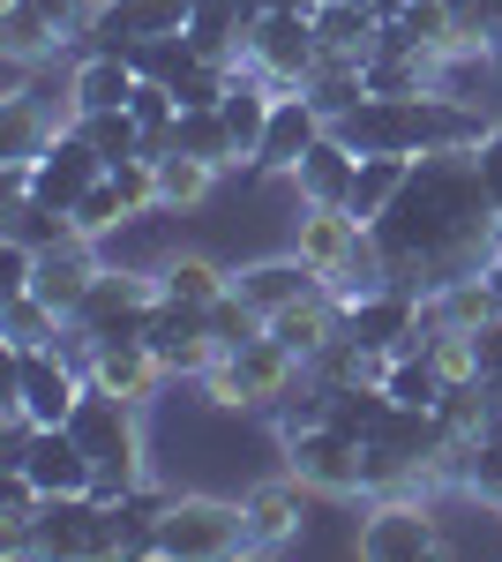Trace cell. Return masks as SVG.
Instances as JSON below:
<instances>
[{
  "label": "cell",
  "mask_w": 502,
  "mask_h": 562,
  "mask_svg": "<svg viewBox=\"0 0 502 562\" xmlns=\"http://www.w3.org/2000/svg\"><path fill=\"white\" fill-rule=\"evenodd\" d=\"M68 435L83 442V458L98 465V487L90 495L121 503L135 480H150V465H143V405L113 397L105 383H83L76 413H68Z\"/></svg>",
  "instance_id": "2"
},
{
  "label": "cell",
  "mask_w": 502,
  "mask_h": 562,
  "mask_svg": "<svg viewBox=\"0 0 502 562\" xmlns=\"http://www.w3.org/2000/svg\"><path fill=\"white\" fill-rule=\"evenodd\" d=\"M248 8V23H263V15H293V8H315V0H241Z\"/></svg>",
  "instance_id": "45"
},
{
  "label": "cell",
  "mask_w": 502,
  "mask_h": 562,
  "mask_svg": "<svg viewBox=\"0 0 502 562\" xmlns=\"http://www.w3.org/2000/svg\"><path fill=\"white\" fill-rule=\"evenodd\" d=\"M113 510H121V532H127V562H143V555H150V540H158V525H166V510H172V487L135 480Z\"/></svg>",
  "instance_id": "34"
},
{
  "label": "cell",
  "mask_w": 502,
  "mask_h": 562,
  "mask_svg": "<svg viewBox=\"0 0 502 562\" xmlns=\"http://www.w3.org/2000/svg\"><path fill=\"white\" fill-rule=\"evenodd\" d=\"M413 180V158H398V150H368L360 158V173H353V195H345V211L360 217V225H376L390 203H398V188Z\"/></svg>",
  "instance_id": "28"
},
{
  "label": "cell",
  "mask_w": 502,
  "mask_h": 562,
  "mask_svg": "<svg viewBox=\"0 0 502 562\" xmlns=\"http://www.w3.org/2000/svg\"><path fill=\"white\" fill-rule=\"evenodd\" d=\"M53 135H60V121H45L31 90L0 98V166H31V158H38Z\"/></svg>",
  "instance_id": "30"
},
{
  "label": "cell",
  "mask_w": 502,
  "mask_h": 562,
  "mask_svg": "<svg viewBox=\"0 0 502 562\" xmlns=\"http://www.w3.org/2000/svg\"><path fill=\"white\" fill-rule=\"evenodd\" d=\"M76 128L90 135V150H98L105 166L143 150V128H135V113H127V105H121V113H76Z\"/></svg>",
  "instance_id": "39"
},
{
  "label": "cell",
  "mask_w": 502,
  "mask_h": 562,
  "mask_svg": "<svg viewBox=\"0 0 502 562\" xmlns=\"http://www.w3.org/2000/svg\"><path fill=\"white\" fill-rule=\"evenodd\" d=\"M45 23L60 31V45H76V38H90V23H98V0H31Z\"/></svg>",
  "instance_id": "42"
},
{
  "label": "cell",
  "mask_w": 502,
  "mask_h": 562,
  "mask_svg": "<svg viewBox=\"0 0 502 562\" xmlns=\"http://www.w3.org/2000/svg\"><path fill=\"white\" fill-rule=\"evenodd\" d=\"M158 562H225V555H248V518L241 503L225 495H172L166 525L150 540Z\"/></svg>",
  "instance_id": "6"
},
{
  "label": "cell",
  "mask_w": 502,
  "mask_h": 562,
  "mask_svg": "<svg viewBox=\"0 0 502 562\" xmlns=\"http://www.w3.org/2000/svg\"><path fill=\"white\" fill-rule=\"evenodd\" d=\"M480 278H488V293H495V307H502V240H495V256H488V270H480Z\"/></svg>",
  "instance_id": "46"
},
{
  "label": "cell",
  "mask_w": 502,
  "mask_h": 562,
  "mask_svg": "<svg viewBox=\"0 0 502 562\" xmlns=\"http://www.w3.org/2000/svg\"><path fill=\"white\" fill-rule=\"evenodd\" d=\"M210 180H217V166L188 158V150H158V211H196Z\"/></svg>",
  "instance_id": "36"
},
{
  "label": "cell",
  "mask_w": 502,
  "mask_h": 562,
  "mask_svg": "<svg viewBox=\"0 0 502 562\" xmlns=\"http://www.w3.org/2000/svg\"><path fill=\"white\" fill-rule=\"evenodd\" d=\"M382 390L398 397V405H420V413H435L443 405V390H450V375L427 360V352H390V368H382Z\"/></svg>",
  "instance_id": "35"
},
{
  "label": "cell",
  "mask_w": 502,
  "mask_h": 562,
  "mask_svg": "<svg viewBox=\"0 0 502 562\" xmlns=\"http://www.w3.org/2000/svg\"><path fill=\"white\" fill-rule=\"evenodd\" d=\"M166 150H188V158H203V166H217V173H248V166H241V150H233V128H225V113H217V105H188Z\"/></svg>",
  "instance_id": "29"
},
{
  "label": "cell",
  "mask_w": 502,
  "mask_h": 562,
  "mask_svg": "<svg viewBox=\"0 0 502 562\" xmlns=\"http://www.w3.org/2000/svg\"><path fill=\"white\" fill-rule=\"evenodd\" d=\"M23 473L38 480L45 495H90V487H98V465L83 458V442H76L68 428H38L31 458H23Z\"/></svg>",
  "instance_id": "22"
},
{
  "label": "cell",
  "mask_w": 502,
  "mask_h": 562,
  "mask_svg": "<svg viewBox=\"0 0 502 562\" xmlns=\"http://www.w3.org/2000/svg\"><path fill=\"white\" fill-rule=\"evenodd\" d=\"M472 158H480V180H488V195H495V211H502V121L488 128V143H480Z\"/></svg>",
  "instance_id": "44"
},
{
  "label": "cell",
  "mask_w": 502,
  "mask_h": 562,
  "mask_svg": "<svg viewBox=\"0 0 502 562\" xmlns=\"http://www.w3.org/2000/svg\"><path fill=\"white\" fill-rule=\"evenodd\" d=\"M127 113H135V128H143V150L158 158L172 143V128H180V98H172L166 83H143L135 98H127Z\"/></svg>",
  "instance_id": "38"
},
{
  "label": "cell",
  "mask_w": 502,
  "mask_h": 562,
  "mask_svg": "<svg viewBox=\"0 0 502 562\" xmlns=\"http://www.w3.org/2000/svg\"><path fill=\"white\" fill-rule=\"evenodd\" d=\"M353 555H368V562H420V555H443V518H435L427 487L368 495L360 532H353Z\"/></svg>",
  "instance_id": "7"
},
{
  "label": "cell",
  "mask_w": 502,
  "mask_h": 562,
  "mask_svg": "<svg viewBox=\"0 0 502 562\" xmlns=\"http://www.w3.org/2000/svg\"><path fill=\"white\" fill-rule=\"evenodd\" d=\"M90 278H98V240H60V248H45L38 256V278H31V293L45 307H60V315H76L90 293Z\"/></svg>",
  "instance_id": "23"
},
{
  "label": "cell",
  "mask_w": 502,
  "mask_h": 562,
  "mask_svg": "<svg viewBox=\"0 0 502 562\" xmlns=\"http://www.w3.org/2000/svg\"><path fill=\"white\" fill-rule=\"evenodd\" d=\"M127 60H135V76H143V83H172V76H180V68L196 60V45H188V31H172V38H150V45H135Z\"/></svg>",
  "instance_id": "41"
},
{
  "label": "cell",
  "mask_w": 502,
  "mask_h": 562,
  "mask_svg": "<svg viewBox=\"0 0 502 562\" xmlns=\"http://www.w3.org/2000/svg\"><path fill=\"white\" fill-rule=\"evenodd\" d=\"M135 90H143L135 60L98 45V53H83V60H76V76H68V121H76V113H121Z\"/></svg>",
  "instance_id": "20"
},
{
  "label": "cell",
  "mask_w": 502,
  "mask_h": 562,
  "mask_svg": "<svg viewBox=\"0 0 502 562\" xmlns=\"http://www.w3.org/2000/svg\"><path fill=\"white\" fill-rule=\"evenodd\" d=\"M76 225H83L90 240H105V233H121V225H135V211H127V195L113 188V173L90 188L83 203H76Z\"/></svg>",
  "instance_id": "40"
},
{
  "label": "cell",
  "mask_w": 502,
  "mask_h": 562,
  "mask_svg": "<svg viewBox=\"0 0 502 562\" xmlns=\"http://www.w3.org/2000/svg\"><path fill=\"white\" fill-rule=\"evenodd\" d=\"M31 278H38V248H23V240L0 233V301L8 293H31Z\"/></svg>",
  "instance_id": "43"
},
{
  "label": "cell",
  "mask_w": 502,
  "mask_h": 562,
  "mask_svg": "<svg viewBox=\"0 0 502 562\" xmlns=\"http://www.w3.org/2000/svg\"><path fill=\"white\" fill-rule=\"evenodd\" d=\"M368 233L390 262V285L435 301L443 285L488 270V256L502 240V211L472 150H427V158H413V180L398 188V203Z\"/></svg>",
  "instance_id": "1"
},
{
  "label": "cell",
  "mask_w": 502,
  "mask_h": 562,
  "mask_svg": "<svg viewBox=\"0 0 502 562\" xmlns=\"http://www.w3.org/2000/svg\"><path fill=\"white\" fill-rule=\"evenodd\" d=\"M98 180H105V158L90 150V135L76 128V121H68V128L53 135L38 158H31V195H38V203H53V211H76Z\"/></svg>",
  "instance_id": "9"
},
{
  "label": "cell",
  "mask_w": 502,
  "mask_h": 562,
  "mask_svg": "<svg viewBox=\"0 0 502 562\" xmlns=\"http://www.w3.org/2000/svg\"><path fill=\"white\" fill-rule=\"evenodd\" d=\"M315 285H323V270H308L293 248H286V256H263V262H241V270H233V293H241L255 315H278V307L308 301Z\"/></svg>",
  "instance_id": "19"
},
{
  "label": "cell",
  "mask_w": 502,
  "mask_h": 562,
  "mask_svg": "<svg viewBox=\"0 0 502 562\" xmlns=\"http://www.w3.org/2000/svg\"><path fill=\"white\" fill-rule=\"evenodd\" d=\"M270 338L293 352L300 368H315V360L345 338V301H331V293L315 285L308 301H293V307H278V315H270Z\"/></svg>",
  "instance_id": "18"
},
{
  "label": "cell",
  "mask_w": 502,
  "mask_h": 562,
  "mask_svg": "<svg viewBox=\"0 0 502 562\" xmlns=\"http://www.w3.org/2000/svg\"><path fill=\"white\" fill-rule=\"evenodd\" d=\"M270 105H278V90L255 76L248 60L233 68V90L217 98V113H225V128H233V150H241V166L255 158V143H263V128H270Z\"/></svg>",
  "instance_id": "26"
},
{
  "label": "cell",
  "mask_w": 502,
  "mask_h": 562,
  "mask_svg": "<svg viewBox=\"0 0 502 562\" xmlns=\"http://www.w3.org/2000/svg\"><path fill=\"white\" fill-rule=\"evenodd\" d=\"M53 53H68L60 45V31L45 23L31 0H0V60H23V68H38V60H53Z\"/></svg>",
  "instance_id": "31"
},
{
  "label": "cell",
  "mask_w": 502,
  "mask_h": 562,
  "mask_svg": "<svg viewBox=\"0 0 502 562\" xmlns=\"http://www.w3.org/2000/svg\"><path fill=\"white\" fill-rule=\"evenodd\" d=\"M225 285H233V270H217V262H210V256H188V248H180V256H166V262H158V293H166V301L210 307V301H217V293H225Z\"/></svg>",
  "instance_id": "33"
},
{
  "label": "cell",
  "mask_w": 502,
  "mask_h": 562,
  "mask_svg": "<svg viewBox=\"0 0 502 562\" xmlns=\"http://www.w3.org/2000/svg\"><path fill=\"white\" fill-rule=\"evenodd\" d=\"M345 338H360V346H376V352H413L427 338V301L405 293V285H382V293L345 307Z\"/></svg>",
  "instance_id": "13"
},
{
  "label": "cell",
  "mask_w": 502,
  "mask_h": 562,
  "mask_svg": "<svg viewBox=\"0 0 502 562\" xmlns=\"http://www.w3.org/2000/svg\"><path fill=\"white\" fill-rule=\"evenodd\" d=\"M188 15H196V0H98L90 38L105 45V53H135V45H150V38L188 31Z\"/></svg>",
  "instance_id": "15"
},
{
  "label": "cell",
  "mask_w": 502,
  "mask_h": 562,
  "mask_svg": "<svg viewBox=\"0 0 502 562\" xmlns=\"http://www.w3.org/2000/svg\"><path fill=\"white\" fill-rule=\"evenodd\" d=\"M308 98H315V113H323V121L353 113V105L368 98V76H360V60H323V68L308 76Z\"/></svg>",
  "instance_id": "37"
},
{
  "label": "cell",
  "mask_w": 502,
  "mask_h": 562,
  "mask_svg": "<svg viewBox=\"0 0 502 562\" xmlns=\"http://www.w3.org/2000/svg\"><path fill=\"white\" fill-rule=\"evenodd\" d=\"M90 383H105L113 397H127V405H150V397L172 383V368L158 360L150 338H105V346H90Z\"/></svg>",
  "instance_id": "16"
},
{
  "label": "cell",
  "mask_w": 502,
  "mask_h": 562,
  "mask_svg": "<svg viewBox=\"0 0 502 562\" xmlns=\"http://www.w3.org/2000/svg\"><path fill=\"white\" fill-rule=\"evenodd\" d=\"M360 240H368V225L345 211V203H300V225H293V256L308 270H323L331 278L337 262L360 256Z\"/></svg>",
  "instance_id": "17"
},
{
  "label": "cell",
  "mask_w": 502,
  "mask_h": 562,
  "mask_svg": "<svg viewBox=\"0 0 502 562\" xmlns=\"http://www.w3.org/2000/svg\"><path fill=\"white\" fill-rule=\"evenodd\" d=\"M143 338L158 346L172 375H188V383H203L210 368H217V338H210V307H188V301H166L150 307V323H143Z\"/></svg>",
  "instance_id": "12"
},
{
  "label": "cell",
  "mask_w": 502,
  "mask_h": 562,
  "mask_svg": "<svg viewBox=\"0 0 502 562\" xmlns=\"http://www.w3.org/2000/svg\"><path fill=\"white\" fill-rule=\"evenodd\" d=\"M8 352V346H0ZM83 360L68 346H31V352H8V375H0V413H23L38 428H68L76 397H83Z\"/></svg>",
  "instance_id": "4"
},
{
  "label": "cell",
  "mask_w": 502,
  "mask_h": 562,
  "mask_svg": "<svg viewBox=\"0 0 502 562\" xmlns=\"http://www.w3.org/2000/svg\"><path fill=\"white\" fill-rule=\"evenodd\" d=\"M308 480L300 473H278V480H255L248 495H241V518H248V555H278V548H293L300 525H308Z\"/></svg>",
  "instance_id": "11"
},
{
  "label": "cell",
  "mask_w": 502,
  "mask_h": 562,
  "mask_svg": "<svg viewBox=\"0 0 502 562\" xmlns=\"http://www.w3.org/2000/svg\"><path fill=\"white\" fill-rule=\"evenodd\" d=\"M150 307H158V270H113V262H98V278H90L83 307L68 315V338H60V346L76 352L83 375H90V346H105V338H143Z\"/></svg>",
  "instance_id": "3"
},
{
  "label": "cell",
  "mask_w": 502,
  "mask_h": 562,
  "mask_svg": "<svg viewBox=\"0 0 502 562\" xmlns=\"http://www.w3.org/2000/svg\"><path fill=\"white\" fill-rule=\"evenodd\" d=\"M443 473H450V487H458V495H472V503H488V510H502V428L450 442Z\"/></svg>",
  "instance_id": "25"
},
{
  "label": "cell",
  "mask_w": 502,
  "mask_h": 562,
  "mask_svg": "<svg viewBox=\"0 0 502 562\" xmlns=\"http://www.w3.org/2000/svg\"><path fill=\"white\" fill-rule=\"evenodd\" d=\"M331 128L323 113H315V98L308 90H278V105H270V128H263V143H255V158H248V173H286L293 180V166L315 150V135Z\"/></svg>",
  "instance_id": "14"
},
{
  "label": "cell",
  "mask_w": 502,
  "mask_h": 562,
  "mask_svg": "<svg viewBox=\"0 0 502 562\" xmlns=\"http://www.w3.org/2000/svg\"><path fill=\"white\" fill-rule=\"evenodd\" d=\"M60 338H68V315L45 307L38 293H8V301H0V346H8V352L60 346Z\"/></svg>",
  "instance_id": "32"
},
{
  "label": "cell",
  "mask_w": 502,
  "mask_h": 562,
  "mask_svg": "<svg viewBox=\"0 0 502 562\" xmlns=\"http://www.w3.org/2000/svg\"><path fill=\"white\" fill-rule=\"evenodd\" d=\"M188 45H196L203 60H233V68H241V53H248V8H241V0H196Z\"/></svg>",
  "instance_id": "27"
},
{
  "label": "cell",
  "mask_w": 502,
  "mask_h": 562,
  "mask_svg": "<svg viewBox=\"0 0 502 562\" xmlns=\"http://www.w3.org/2000/svg\"><path fill=\"white\" fill-rule=\"evenodd\" d=\"M353 173H360V150L337 128H323L315 150L293 166V188H300V203H345V195H353Z\"/></svg>",
  "instance_id": "24"
},
{
  "label": "cell",
  "mask_w": 502,
  "mask_h": 562,
  "mask_svg": "<svg viewBox=\"0 0 502 562\" xmlns=\"http://www.w3.org/2000/svg\"><path fill=\"white\" fill-rule=\"evenodd\" d=\"M315 45H323V60H360L368 68V53L382 45V15L368 0H315Z\"/></svg>",
  "instance_id": "21"
},
{
  "label": "cell",
  "mask_w": 502,
  "mask_h": 562,
  "mask_svg": "<svg viewBox=\"0 0 502 562\" xmlns=\"http://www.w3.org/2000/svg\"><path fill=\"white\" fill-rule=\"evenodd\" d=\"M248 60L270 90H308V76L323 68V45H315V8H293V15H263L248 23Z\"/></svg>",
  "instance_id": "8"
},
{
  "label": "cell",
  "mask_w": 502,
  "mask_h": 562,
  "mask_svg": "<svg viewBox=\"0 0 502 562\" xmlns=\"http://www.w3.org/2000/svg\"><path fill=\"white\" fill-rule=\"evenodd\" d=\"M286 473H300L315 495H360V435L331 428V420L286 435Z\"/></svg>",
  "instance_id": "10"
},
{
  "label": "cell",
  "mask_w": 502,
  "mask_h": 562,
  "mask_svg": "<svg viewBox=\"0 0 502 562\" xmlns=\"http://www.w3.org/2000/svg\"><path fill=\"white\" fill-rule=\"evenodd\" d=\"M300 375H308V368H300L293 352L263 330L255 346L217 352V368L203 375V405H217V413H270V405H278Z\"/></svg>",
  "instance_id": "5"
}]
</instances>
